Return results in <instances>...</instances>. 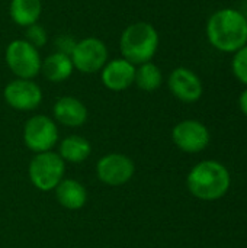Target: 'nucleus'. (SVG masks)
I'll return each mask as SVG.
<instances>
[{
  "mask_svg": "<svg viewBox=\"0 0 247 248\" xmlns=\"http://www.w3.org/2000/svg\"><path fill=\"white\" fill-rule=\"evenodd\" d=\"M205 33L215 49L234 54L247 45V17L237 9H220L210 16Z\"/></svg>",
  "mask_w": 247,
  "mask_h": 248,
  "instance_id": "1",
  "label": "nucleus"
},
{
  "mask_svg": "<svg viewBox=\"0 0 247 248\" xmlns=\"http://www.w3.org/2000/svg\"><path fill=\"white\" fill-rule=\"evenodd\" d=\"M186 185L197 199L214 202L227 195L231 186V176L229 169L220 161L204 160L192 167Z\"/></svg>",
  "mask_w": 247,
  "mask_h": 248,
  "instance_id": "2",
  "label": "nucleus"
},
{
  "mask_svg": "<svg viewBox=\"0 0 247 248\" xmlns=\"http://www.w3.org/2000/svg\"><path fill=\"white\" fill-rule=\"evenodd\" d=\"M159 32L148 22H134L128 25L119 38L122 58L134 65L151 61L159 49Z\"/></svg>",
  "mask_w": 247,
  "mask_h": 248,
  "instance_id": "3",
  "label": "nucleus"
},
{
  "mask_svg": "<svg viewBox=\"0 0 247 248\" xmlns=\"http://www.w3.org/2000/svg\"><path fill=\"white\" fill-rule=\"evenodd\" d=\"M4 60L16 78L32 80L41 73L42 60L39 51L25 39H15L9 42L4 52Z\"/></svg>",
  "mask_w": 247,
  "mask_h": 248,
  "instance_id": "4",
  "label": "nucleus"
},
{
  "mask_svg": "<svg viewBox=\"0 0 247 248\" xmlns=\"http://www.w3.org/2000/svg\"><path fill=\"white\" fill-rule=\"evenodd\" d=\"M70 58L74 70L84 74H93L100 71L109 61V51L102 39L89 36L76 42Z\"/></svg>",
  "mask_w": 247,
  "mask_h": 248,
  "instance_id": "5",
  "label": "nucleus"
},
{
  "mask_svg": "<svg viewBox=\"0 0 247 248\" xmlns=\"http://www.w3.org/2000/svg\"><path fill=\"white\" fill-rule=\"evenodd\" d=\"M64 160L51 151L36 154L29 164V179L32 185L42 190L48 192L58 186L64 176Z\"/></svg>",
  "mask_w": 247,
  "mask_h": 248,
  "instance_id": "6",
  "label": "nucleus"
},
{
  "mask_svg": "<svg viewBox=\"0 0 247 248\" xmlns=\"http://www.w3.org/2000/svg\"><path fill=\"white\" fill-rule=\"evenodd\" d=\"M25 145L39 154L49 151L58 141V129L52 119L45 115H35L26 121L23 128Z\"/></svg>",
  "mask_w": 247,
  "mask_h": 248,
  "instance_id": "7",
  "label": "nucleus"
},
{
  "mask_svg": "<svg viewBox=\"0 0 247 248\" xmlns=\"http://www.w3.org/2000/svg\"><path fill=\"white\" fill-rule=\"evenodd\" d=\"M172 140L175 145L183 153L195 154L204 151L208 147L211 135L208 128L202 122L195 119H186L179 122L173 128Z\"/></svg>",
  "mask_w": 247,
  "mask_h": 248,
  "instance_id": "8",
  "label": "nucleus"
},
{
  "mask_svg": "<svg viewBox=\"0 0 247 248\" xmlns=\"http://www.w3.org/2000/svg\"><path fill=\"white\" fill-rule=\"evenodd\" d=\"M6 103L16 110H33L42 102V90L33 80L15 78L3 90Z\"/></svg>",
  "mask_w": 247,
  "mask_h": 248,
  "instance_id": "9",
  "label": "nucleus"
},
{
  "mask_svg": "<svg viewBox=\"0 0 247 248\" xmlns=\"http://www.w3.org/2000/svg\"><path fill=\"white\" fill-rule=\"evenodd\" d=\"M98 177L109 186H121L131 180L135 167L132 160L124 154H108L98 161Z\"/></svg>",
  "mask_w": 247,
  "mask_h": 248,
  "instance_id": "10",
  "label": "nucleus"
},
{
  "mask_svg": "<svg viewBox=\"0 0 247 248\" xmlns=\"http://www.w3.org/2000/svg\"><path fill=\"white\" fill-rule=\"evenodd\" d=\"M172 94L183 103H195L202 97L204 86L201 78L186 67L175 68L167 78Z\"/></svg>",
  "mask_w": 247,
  "mask_h": 248,
  "instance_id": "11",
  "label": "nucleus"
},
{
  "mask_svg": "<svg viewBox=\"0 0 247 248\" xmlns=\"http://www.w3.org/2000/svg\"><path fill=\"white\" fill-rule=\"evenodd\" d=\"M134 78L135 65L122 57L108 61L105 67L100 70L102 84L112 92L127 90L131 84H134Z\"/></svg>",
  "mask_w": 247,
  "mask_h": 248,
  "instance_id": "12",
  "label": "nucleus"
},
{
  "mask_svg": "<svg viewBox=\"0 0 247 248\" xmlns=\"http://www.w3.org/2000/svg\"><path fill=\"white\" fill-rule=\"evenodd\" d=\"M52 112H54L55 119L61 125H66V126L77 128V126H82L87 121L86 106L83 105V102L71 96L60 97L55 102Z\"/></svg>",
  "mask_w": 247,
  "mask_h": 248,
  "instance_id": "13",
  "label": "nucleus"
},
{
  "mask_svg": "<svg viewBox=\"0 0 247 248\" xmlns=\"http://www.w3.org/2000/svg\"><path fill=\"white\" fill-rule=\"evenodd\" d=\"M74 71L73 62L70 55L63 52H52L45 60H42L41 64V73L44 77L52 83H61L66 81Z\"/></svg>",
  "mask_w": 247,
  "mask_h": 248,
  "instance_id": "14",
  "label": "nucleus"
},
{
  "mask_svg": "<svg viewBox=\"0 0 247 248\" xmlns=\"http://www.w3.org/2000/svg\"><path fill=\"white\" fill-rule=\"evenodd\" d=\"M55 196L60 205L70 211H77L83 208L87 201V193L84 186L73 179L61 180L55 187Z\"/></svg>",
  "mask_w": 247,
  "mask_h": 248,
  "instance_id": "15",
  "label": "nucleus"
},
{
  "mask_svg": "<svg viewBox=\"0 0 247 248\" xmlns=\"http://www.w3.org/2000/svg\"><path fill=\"white\" fill-rule=\"evenodd\" d=\"M42 13L41 0H10L9 15L13 23L22 28H28L33 23H38V19Z\"/></svg>",
  "mask_w": 247,
  "mask_h": 248,
  "instance_id": "16",
  "label": "nucleus"
},
{
  "mask_svg": "<svg viewBox=\"0 0 247 248\" xmlns=\"http://www.w3.org/2000/svg\"><path fill=\"white\" fill-rule=\"evenodd\" d=\"M90 153L92 145L86 138L80 135H71L61 141L58 155L70 163H82L90 155Z\"/></svg>",
  "mask_w": 247,
  "mask_h": 248,
  "instance_id": "17",
  "label": "nucleus"
},
{
  "mask_svg": "<svg viewBox=\"0 0 247 248\" xmlns=\"http://www.w3.org/2000/svg\"><path fill=\"white\" fill-rule=\"evenodd\" d=\"M134 83L138 89L144 92H154L163 83V73L159 68V65H156L153 61L140 64L138 67H135Z\"/></svg>",
  "mask_w": 247,
  "mask_h": 248,
  "instance_id": "18",
  "label": "nucleus"
},
{
  "mask_svg": "<svg viewBox=\"0 0 247 248\" xmlns=\"http://www.w3.org/2000/svg\"><path fill=\"white\" fill-rule=\"evenodd\" d=\"M231 70L234 77L242 84L247 86V45L234 52L231 60Z\"/></svg>",
  "mask_w": 247,
  "mask_h": 248,
  "instance_id": "19",
  "label": "nucleus"
},
{
  "mask_svg": "<svg viewBox=\"0 0 247 248\" xmlns=\"http://www.w3.org/2000/svg\"><path fill=\"white\" fill-rule=\"evenodd\" d=\"M47 39H48L47 38V31L41 25L33 23V25L26 28V38H25V41H28L35 48H42L47 44Z\"/></svg>",
  "mask_w": 247,
  "mask_h": 248,
  "instance_id": "20",
  "label": "nucleus"
},
{
  "mask_svg": "<svg viewBox=\"0 0 247 248\" xmlns=\"http://www.w3.org/2000/svg\"><path fill=\"white\" fill-rule=\"evenodd\" d=\"M74 45H76V41H73V39H71L70 36H67V35L60 36V38L57 39V51H58V52H63V54L70 55L71 51H73V48H74Z\"/></svg>",
  "mask_w": 247,
  "mask_h": 248,
  "instance_id": "21",
  "label": "nucleus"
},
{
  "mask_svg": "<svg viewBox=\"0 0 247 248\" xmlns=\"http://www.w3.org/2000/svg\"><path fill=\"white\" fill-rule=\"evenodd\" d=\"M239 108H240L242 113L247 118V87L242 92V94L239 97Z\"/></svg>",
  "mask_w": 247,
  "mask_h": 248,
  "instance_id": "22",
  "label": "nucleus"
}]
</instances>
